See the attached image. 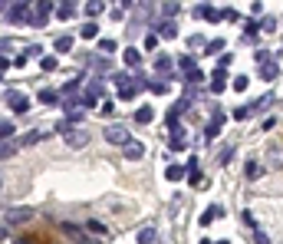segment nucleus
Listing matches in <instances>:
<instances>
[{
    "instance_id": "nucleus-1",
    "label": "nucleus",
    "mask_w": 283,
    "mask_h": 244,
    "mask_svg": "<svg viewBox=\"0 0 283 244\" xmlns=\"http://www.w3.org/2000/svg\"><path fill=\"white\" fill-rule=\"evenodd\" d=\"M56 132L63 135V142L69 145V149H83V145L89 142V129L73 125V122H59V125H56Z\"/></svg>"
},
{
    "instance_id": "nucleus-2",
    "label": "nucleus",
    "mask_w": 283,
    "mask_h": 244,
    "mask_svg": "<svg viewBox=\"0 0 283 244\" xmlns=\"http://www.w3.org/2000/svg\"><path fill=\"white\" fill-rule=\"evenodd\" d=\"M7 20L17 27H33V7L30 3H10L7 7Z\"/></svg>"
},
{
    "instance_id": "nucleus-3",
    "label": "nucleus",
    "mask_w": 283,
    "mask_h": 244,
    "mask_svg": "<svg viewBox=\"0 0 283 244\" xmlns=\"http://www.w3.org/2000/svg\"><path fill=\"white\" fill-rule=\"evenodd\" d=\"M99 99H102V83H99V79H89L86 86H83V106L92 109Z\"/></svg>"
},
{
    "instance_id": "nucleus-4",
    "label": "nucleus",
    "mask_w": 283,
    "mask_h": 244,
    "mask_svg": "<svg viewBox=\"0 0 283 244\" xmlns=\"http://www.w3.org/2000/svg\"><path fill=\"white\" fill-rule=\"evenodd\" d=\"M115 86H119L122 99H132V96H135V89H139V83H135L129 73H115Z\"/></svg>"
},
{
    "instance_id": "nucleus-5",
    "label": "nucleus",
    "mask_w": 283,
    "mask_h": 244,
    "mask_svg": "<svg viewBox=\"0 0 283 244\" xmlns=\"http://www.w3.org/2000/svg\"><path fill=\"white\" fill-rule=\"evenodd\" d=\"M224 122H227V116H224V112H214L211 122H207V129H204V139H218V132L224 129Z\"/></svg>"
},
{
    "instance_id": "nucleus-6",
    "label": "nucleus",
    "mask_w": 283,
    "mask_h": 244,
    "mask_svg": "<svg viewBox=\"0 0 283 244\" xmlns=\"http://www.w3.org/2000/svg\"><path fill=\"white\" fill-rule=\"evenodd\" d=\"M106 139H109L112 145H125L129 142V129H125V125H109V129H106Z\"/></svg>"
},
{
    "instance_id": "nucleus-7",
    "label": "nucleus",
    "mask_w": 283,
    "mask_h": 244,
    "mask_svg": "<svg viewBox=\"0 0 283 244\" xmlns=\"http://www.w3.org/2000/svg\"><path fill=\"white\" fill-rule=\"evenodd\" d=\"M33 218V208H7V224H23Z\"/></svg>"
},
{
    "instance_id": "nucleus-8",
    "label": "nucleus",
    "mask_w": 283,
    "mask_h": 244,
    "mask_svg": "<svg viewBox=\"0 0 283 244\" xmlns=\"http://www.w3.org/2000/svg\"><path fill=\"white\" fill-rule=\"evenodd\" d=\"M122 155H125V158H132V162H135V158H142V155H145V145H142L139 139H129V142L122 145Z\"/></svg>"
},
{
    "instance_id": "nucleus-9",
    "label": "nucleus",
    "mask_w": 283,
    "mask_h": 244,
    "mask_svg": "<svg viewBox=\"0 0 283 244\" xmlns=\"http://www.w3.org/2000/svg\"><path fill=\"white\" fill-rule=\"evenodd\" d=\"M7 102H10V109H13V112H20V116L30 109V99H27L23 92H7Z\"/></svg>"
},
{
    "instance_id": "nucleus-10",
    "label": "nucleus",
    "mask_w": 283,
    "mask_h": 244,
    "mask_svg": "<svg viewBox=\"0 0 283 244\" xmlns=\"http://www.w3.org/2000/svg\"><path fill=\"white\" fill-rule=\"evenodd\" d=\"M53 13V3H40L33 7V27H46V17Z\"/></svg>"
},
{
    "instance_id": "nucleus-11",
    "label": "nucleus",
    "mask_w": 283,
    "mask_h": 244,
    "mask_svg": "<svg viewBox=\"0 0 283 244\" xmlns=\"http://www.w3.org/2000/svg\"><path fill=\"white\" fill-rule=\"evenodd\" d=\"M224 89H227V73L218 66V69H214V79H211V92H218V96H221Z\"/></svg>"
},
{
    "instance_id": "nucleus-12",
    "label": "nucleus",
    "mask_w": 283,
    "mask_h": 244,
    "mask_svg": "<svg viewBox=\"0 0 283 244\" xmlns=\"http://www.w3.org/2000/svg\"><path fill=\"white\" fill-rule=\"evenodd\" d=\"M277 76H280V66H277V63H270V60H267V63H260V79L273 83Z\"/></svg>"
},
{
    "instance_id": "nucleus-13",
    "label": "nucleus",
    "mask_w": 283,
    "mask_h": 244,
    "mask_svg": "<svg viewBox=\"0 0 283 244\" xmlns=\"http://www.w3.org/2000/svg\"><path fill=\"white\" fill-rule=\"evenodd\" d=\"M122 60H125V66H139V63H142V53L135 50V46H129V50H122Z\"/></svg>"
},
{
    "instance_id": "nucleus-14",
    "label": "nucleus",
    "mask_w": 283,
    "mask_h": 244,
    "mask_svg": "<svg viewBox=\"0 0 283 244\" xmlns=\"http://www.w3.org/2000/svg\"><path fill=\"white\" fill-rule=\"evenodd\" d=\"M214 218H224V208H221V205H211V208L201 214V224H211Z\"/></svg>"
},
{
    "instance_id": "nucleus-15",
    "label": "nucleus",
    "mask_w": 283,
    "mask_h": 244,
    "mask_svg": "<svg viewBox=\"0 0 283 244\" xmlns=\"http://www.w3.org/2000/svg\"><path fill=\"white\" fill-rule=\"evenodd\" d=\"M152 119H155L152 106H142V109H135V122H139V125H148Z\"/></svg>"
},
{
    "instance_id": "nucleus-16",
    "label": "nucleus",
    "mask_w": 283,
    "mask_h": 244,
    "mask_svg": "<svg viewBox=\"0 0 283 244\" xmlns=\"http://www.w3.org/2000/svg\"><path fill=\"white\" fill-rule=\"evenodd\" d=\"M53 13L59 17V20H69V17L76 13V3H59V7H53Z\"/></svg>"
},
{
    "instance_id": "nucleus-17",
    "label": "nucleus",
    "mask_w": 283,
    "mask_h": 244,
    "mask_svg": "<svg viewBox=\"0 0 283 244\" xmlns=\"http://www.w3.org/2000/svg\"><path fill=\"white\" fill-rule=\"evenodd\" d=\"M198 17H204V20H211V23H214V20H221V13L218 10H214V7H207V3H201V7H198Z\"/></svg>"
},
{
    "instance_id": "nucleus-18",
    "label": "nucleus",
    "mask_w": 283,
    "mask_h": 244,
    "mask_svg": "<svg viewBox=\"0 0 283 244\" xmlns=\"http://www.w3.org/2000/svg\"><path fill=\"white\" fill-rule=\"evenodd\" d=\"M155 27H158V33L168 36V40H174V36H178V27H174V23H168V20H165V23H155Z\"/></svg>"
},
{
    "instance_id": "nucleus-19",
    "label": "nucleus",
    "mask_w": 283,
    "mask_h": 244,
    "mask_svg": "<svg viewBox=\"0 0 283 244\" xmlns=\"http://www.w3.org/2000/svg\"><path fill=\"white\" fill-rule=\"evenodd\" d=\"M135 238H139V244H152V241H155V228H152V224H145Z\"/></svg>"
},
{
    "instance_id": "nucleus-20",
    "label": "nucleus",
    "mask_w": 283,
    "mask_h": 244,
    "mask_svg": "<svg viewBox=\"0 0 283 244\" xmlns=\"http://www.w3.org/2000/svg\"><path fill=\"white\" fill-rule=\"evenodd\" d=\"M17 149H20V142H0V162H3V158H10Z\"/></svg>"
},
{
    "instance_id": "nucleus-21",
    "label": "nucleus",
    "mask_w": 283,
    "mask_h": 244,
    "mask_svg": "<svg viewBox=\"0 0 283 244\" xmlns=\"http://www.w3.org/2000/svg\"><path fill=\"white\" fill-rule=\"evenodd\" d=\"M165 178H168V182H181V178H185V168H181V165H168Z\"/></svg>"
},
{
    "instance_id": "nucleus-22",
    "label": "nucleus",
    "mask_w": 283,
    "mask_h": 244,
    "mask_svg": "<svg viewBox=\"0 0 283 244\" xmlns=\"http://www.w3.org/2000/svg\"><path fill=\"white\" fill-rule=\"evenodd\" d=\"M53 50H56V53H66V50H73V36H59V40L53 43Z\"/></svg>"
},
{
    "instance_id": "nucleus-23",
    "label": "nucleus",
    "mask_w": 283,
    "mask_h": 244,
    "mask_svg": "<svg viewBox=\"0 0 283 244\" xmlns=\"http://www.w3.org/2000/svg\"><path fill=\"white\" fill-rule=\"evenodd\" d=\"M79 33L86 36V40H96V36H99V23H83V30H79Z\"/></svg>"
},
{
    "instance_id": "nucleus-24",
    "label": "nucleus",
    "mask_w": 283,
    "mask_h": 244,
    "mask_svg": "<svg viewBox=\"0 0 283 244\" xmlns=\"http://www.w3.org/2000/svg\"><path fill=\"white\" fill-rule=\"evenodd\" d=\"M56 99H59L56 89H43V92H40V102H46V106H56Z\"/></svg>"
},
{
    "instance_id": "nucleus-25",
    "label": "nucleus",
    "mask_w": 283,
    "mask_h": 244,
    "mask_svg": "<svg viewBox=\"0 0 283 244\" xmlns=\"http://www.w3.org/2000/svg\"><path fill=\"white\" fill-rule=\"evenodd\" d=\"M63 234H66V238H73V241H79V238H83V231H79L76 224H69V221L63 224Z\"/></svg>"
},
{
    "instance_id": "nucleus-26",
    "label": "nucleus",
    "mask_w": 283,
    "mask_h": 244,
    "mask_svg": "<svg viewBox=\"0 0 283 244\" xmlns=\"http://www.w3.org/2000/svg\"><path fill=\"white\" fill-rule=\"evenodd\" d=\"M40 69H43V73H53L56 69V56H43V60H40Z\"/></svg>"
},
{
    "instance_id": "nucleus-27",
    "label": "nucleus",
    "mask_w": 283,
    "mask_h": 244,
    "mask_svg": "<svg viewBox=\"0 0 283 244\" xmlns=\"http://www.w3.org/2000/svg\"><path fill=\"white\" fill-rule=\"evenodd\" d=\"M267 155H270V165H273V168H280V165H283V152H280V149H270Z\"/></svg>"
},
{
    "instance_id": "nucleus-28",
    "label": "nucleus",
    "mask_w": 283,
    "mask_h": 244,
    "mask_svg": "<svg viewBox=\"0 0 283 244\" xmlns=\"http://www.w3.org/2000/svg\"><path fill=\"white\" fill-rule=\"evenodd\" d=\"M155 69H158V73H165V69H171V60H168V56H158V60H155Z\"/></svg>"
},
{
    "instance_id": "nucleus-29",
    "label": "nucleus",
    "mask_w": 283,
    "mask_h": 244,
    "mask_svg": "<svg viewBox=\"0 0 283 244\" xmlns=\"http://www.w3.org/2000/svg\"><path fill=\"white\" fill-rule=\"evenodd\" d=\"M178 66H181V69H185V76H188V73H195V60H191V56H181V63H178Z\"/></svg>"
},
{
    "instance_id": "nucleus-30",
    "label": "nucleus",
    "mask_w": 283,
    "mask_h": 244,
    "mask_svg": "<svg viewBox=\"0 0 283 244\" xmlns=\"http://www.w3.org/2000/svg\"><path fill=\"white\" fill-rule=\"evenodd\" d=\"M99 50L102 53H115V40H99Z\"/></svg>"
},
{
    "instance_id": "nucleus-31",
    "label": "nucleus",
    "mask_w": 283,
    "mask_h": 244,
    "mask_svg": "<svg viewBox=\"0 0 283 244\" xmlns=\"http://www.w3.org/2000/svg\"><path fill=\"white\" fill-rule=\"evenodd\" d=\"M230 152H234L230 145H224V149H221V155H218V162H221V165H227V162H230Z\"/></svg>"
},
{
    "instance_id": "nucleus-32",
    "label": "nucleus",
    "mask_w": 283,
    "mask_h": 244,
    "mask_svg": "<svg viewBox=\"0 0 283 244\" xmlns=\"http://www.w3.org/2000/svg\"><path fill=\"white\" fill-rule=\"evenodd\" d=\"M106 7L102 3H86V17H96V13H102Z\"/></svg>"
},
{
    "instance_id": "nucleus-33",
    "label": "nucleus",
    "mask_w": 283,
    "mask_h": 244,
    "mask_svg": "<svg viewBox=\"0 0 283 244\" xmlns=\"http://www.w3.org/2000/svg\"><path fill=\"white\" fill-rule=\"evenodd\" d=\"M86 228H89L92 234H106V224H102V221H89Z\"/></svg>"
},
{
    "instance_id": "nucleus-34",
    "label": "nucleus",
    "mask_w": 283,
    "mask_h": 244,
    "mask_svg": "<svg viewBox=\"0 0 283 244\" xmlns=\"http://www.w3.org/2000/svg\"><path fill=\"white\" fill-rule=\"evenodd\" d=\"M244 172H247L251 178H257V175H260V165H257V162H247V168H244Z\"/></svg>"
},
{
    "instance_id": "nucleus-35",
    "label": "nucleus",
    "mask_w": 283,
    "mask_h": 244,
    "mask_svg": "<svg viewBox=\"0 0 283 244\" xmlns=\"http://www.w3.org/2000/svg\"><path fill=\"white\" fill-rule=\"evenodd\" d=\"M33 142H40V132H30V135H23L20 145H33Z\"/></svg>"
},
{
    "instance_id": "nucleus-36",
    "label": "nucleus",
    "mask_w": 283,
    "mask_h": 244,
    "mask_svg": "<svg viewBox=\"0 0 283 244\" xmlns=\"http://www.w3.org/2000/svg\"><path fill=\"white\" fill-rule=\"evenodd\" d=\"M218 50H224V40H214V43H207L204 53H218Z\"/></svg>"
},
{
    "instance_id": "nucleus-37",
    "label": "nucleus",
    "mask_w": 283,
    "mask_h": 244,
    "mask_svg": "<svg viewBox=\"0 0 283 244\" xmlns=\"http://www.w3.org/2000/svg\"><path fill=\"white\" fill-rule=\"evenodd\" d=\"M188 83H201V79H204V73H201V69H195V73H188Z\"/></svg>"
},
{
    "instance_id": "nucleus-38",
    "label": "nucleus",
    "mask_w": 283,
    "mask_h": 244,
    "mask_svg": "<svg viewBox=\"0 0 283 244\" xmlns=\"http://www.w3.org/2000/svg\"><path fill=\"white\" fill-rule=\"evenodd\" d=\"M254 241H257V244H270V238H267V234L257 228V231H254Z\"/></svg>"
},
{
    "instance_id": "nucleus-39",
    "label": "nucleus",
    "mask_w": 283,
    "mask_h": 244,
    "mask_svg": "<svg viewBox=\"0 0 283 244\" xmlns=\"http://www.w3.org/2000/svg\"><path fill=\"white\" fill-rule=\"evenodd\" d=\"M234 89H237V92H244V89H247V76H237V79H234Z\"/></svg>"
},
{
    "instance_id": "nucleus-40",
    "label": "nucleus",
    "mask_w": 283,
    "mask_h": 244,
    "mask_svg": "<svg viewBox=\"0 0 283 244\" xmlns=\"http://www.w3.org/2000/svg\"><path fill=\"white\" fill-rule=\"evenodd\" d=\"M13 244H40V241H36V234H27V238H17Z\"/></svg>"
},
{
    "instance_id": "nucleus-41",
    "label": "nucleus",
    "mask_w": 283,
    "mask_h": 244,
    "mask_svg": "<svg viewBox=\"0 0 283 244\" xmlns=\"http://www.w3.org/2000/svg\"><path fill=\"white\" fill-rule=\"evenodd\" d=\"M145 46H148V50H155V46H158V36L148 33V36H145Z\"/></svg>"
},
{
    "instance_id": "nucleus-42",
    "label": "nucleus",
    "mask_w": 283,
    "mask_h": 244,
    "mask_svg": "<svg viewBox=\"0 0 283 244\" xmlns=\"http://www.w3.org/2000/svg\"><path fill=\"white\" fill-rule=\"evenodd\" d=\"M7 66H10V56H0V73H3Z\"/></svg>"
},
{
    "instance_id": "nucleus-43",
    "label": "nucleus",
    "mask_w": 283,
    "mask_h": 244,
    "mask_svg": "<svg viewBox=\"0 0 283 244\" xmlns=\"http://www.w3.org/2000/svg\"><path fill=\"white\" fill-rule=\"evenodd\" d=\"M0 185H3V175H0Z\"/></svg>"
},
{
    "instance_id": "nucleus-44",
    "label": "nucleus",
    "mask_w": 283,
    "mask_h": 244,
    "mask_svg": "<svg viewBox=\"0 0 283 244\" xmlns=\"http://www.w3.org/2000/svg\"><path fill=\"white\" fill-rule=\"evenodd\" d=\"M218 244H227V241H218Z\"/></svg>"
}]
</instances>
